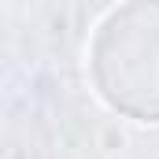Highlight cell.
I'll return each mask as SVG.
<instances>
[{
    "mask_svg": "<svg viewBox=\"0 0 159 159\" xmlns=\"http://www.w3.org/2000/svg\"><path fill=\"white\" fill-rule=\"evenodd\" d=\"M89 81L122 119L159 126V4L107 7L89 37Z\"/></svg>",
    "mask_w": 159,
    "mask_h": 159,
    "instance_id": "6da1fadb",
    "label": "cell"
}]
</instances>
